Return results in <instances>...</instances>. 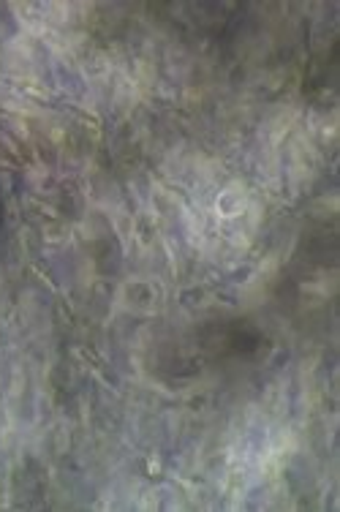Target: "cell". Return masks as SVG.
<instances>
[{
    "instance_id": "6da1fadb",
    "label": "cell",
    "mask_w": 340,
    "mask_h": 512,
    "mask_svg": "<svg viewBox=\"0 0 340 512\" xmlns=\"http://www.w3.org/2000/svg\"><path fill=\"white\" fill-rule=\"evenodd\" d=\"M3 221H6V213H3V197H0V232H3Z\"/></svg>"
}]
</instances>
